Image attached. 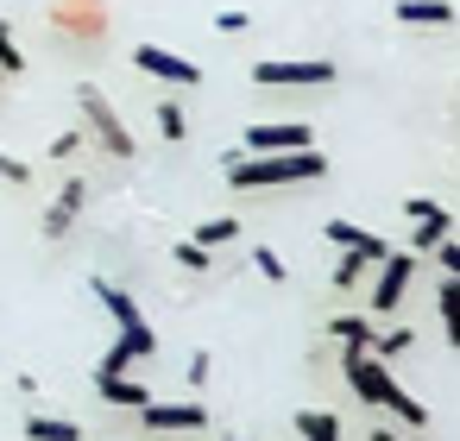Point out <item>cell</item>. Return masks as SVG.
Here are the masks:
<instances>
[{
  "label": "cell",
  "instance_id": "cell-26",
  "mask_svg": "<svg viewBox=\"0 0 460 441\" xmlns=\"http://www.w3.org/2000/svg\"><path fill=\"white\" fill-rule=\"evenodd\" d=\"M435 265H441V278H460V240H454V234L435 246Z\"/></svg>",
  "mask_w": 460,
  "mask_h": 441
},
{
  "label": "cell",
  "instance_id": "cell-16",
  "mask_svg": "<svg viewBox=\"0 0 460 441\" xmlns=\"http://www.w3.org/2000/svg\"><path fill=\"white\" fill-rule=\"evenodd\" d=\"M190 240H196L202 252H215V246H234V240H240V221H234V215H215V221H202Z\"/></svg>",
  "mask_w": 460,
  "mask_h": 441
},
{
  "label": "cell",
  "instance_id": "cell-3",
  "mask_svg": "<svg viewBox=\"0 0 460 441\" xmlns=\"http://www.w3.org/2000/svg\"><path fill=\"white\" fill-rule=\"evenodd\" d=\"M152 353H158V334H152V328H146V315H139V322H127V328L108 340V353H102L95 378H120L133 359H152Z\"/></svg>",
  "mask_w": 460,
  "mask_h": 441
},
{
  "label": "cell",
  "instance_id": "cell-24",
  "mask_svg": "<svg viewBox=\"0 0 460 441\" xmlns=\"http://www.w3.org/2000/svg\"><path fill=\"white\" fill-rule=\"evenodd\" d=\"M359 271H366V259L347 246V252H341V265H334V290H359Z\"/></svg>",
  "mask_w": 460,
  "mask_h": 441
},
{
  "label": "cell",
  "instance_id": "cell-34",
  "mask_svg": "<svg viewBox=\"0 0 460 441\" xmlns=\"http://www.w3.org/2000/svg\"><path fill=\"white\" fill-rule=\"evenodd\" d=\"M227 441H234V435H227Z\"/></svg>",
  "mask_w": 460,
  "mask_h": 441
},
{
  "label": "cell",
  "instance_id": "cell-1",
  "mask_svg": "<svg viewBox=\"0 0 460 441\" xmlns=\"http://www.w3.org/2000/svg\"><path fill=\"white\" fill-rule=\"evenodd\" d=\"M328 177V158L309 146V152H271V158H246L234 152L227 158V190H271V183H315Z\"/></svg>",
  "mask_w": 460,
  "mask_h": 441
},
{
  "label": "cell",
  "instance_id": "cell-31",
  "mask_svg": "<svg viewBox=\"0 0 460 441\" xmlns=\"http://www.w3.org/2000/svg\"><path fill=\"white\" fill-rule=\"evenodd\" d=\"M246 26H252L246 13H215V32H246Z\"/></svg>",
  "mask_w": 460,
  "mask_h": 441
},
{
  "label": "cell",
  "instance_id": "cell-33",
  "mask_svg": "<svg viewBox=\"0 0 460 441\" xmlns=\"http://www.w3.org/2000/svg\"><path fill=\"white\" fill-rule=\"evenodd\" d=\"M366 435H372V441H403V435H391V428H366Z\"/></svg>",
  "mask_w": 460,
  "mask_h": 441
},
{
  "label": "cell",
  "instance_id": "cell-7",
  "mask_svg": "<svg viewBox=\"0 0 460 441\" xmlns=\"http://www.w3.org/2000/svg\"><path fill=\"white\" fill-rule=\"evenodd\" d=\"M315 146V133L309 127H246V139H240V152L246 158H271V152H309Z\"/></svg>",
  "mask_w": 460,
  "mask_h": 441
},
{
  "label": "cell",
  "instance_id": "cell-18",
  "mask_svg": "<svg viewBox=\"0 0 460 441\" xmlns=\"http://www.w3.org/2000/svg\"><path fill=\"white\" fill-rule=\"evenodd\" d=\"M378 410H391V416H403V422H410V428H429V410H422V403H416V397H410V391H403V384H391V391H385V403H378Z\"/></svg>",
  "mask_w": 460,
  "mask_h": 441
},
{
  "label": "cell",
  "instance_id": "cell-23",
  "mask_svg": "<svg viewBox=\"0 0 460 441\" xmlns=\"http://www.w3.org/2000/svg\"><path fill=\"white\" fill-rule=\"evenodd\" d=\"M158 133H164V139H190V120H183L177 101H158Z\"/></svg>",
  "mask_w": 460,
  "mask_h": 441
},
{
  "label": "cell",
  "instance_id": "cell-12",
  "mask_svg": "<svg viewBox=\"0 0 460 441\" xmlns=\"http://www.w3.org/2000/svg\"><path fill=\"white\" fill-rule=\"evenodd\" d=\"M447 234H454V215H447V208H435V215H422V221H416V234H410V252H435Z\"/></svg>",
  "mask_w": 460,
  "mask_h": 441
},
{
  "label": "cell",
  "instance_id": "cell-6",
  "mask_svg": "<svg viewBox=\"0 0 460 441\" xmlns=\"http://www.w3.org/2000/svg\"><path fill=\"white\" fill-rule=\"evenodd\" d=\"M341 366H347V384H353V397H359V403H385V391H391L385 359H372V353L347 347V353H341Z\"/></svg>",
  "mask_w": 460,
  "mask_h": 441
},
{
  "label": "cell",
  "instance_id": "cell-13",
  "mask_svg": "<svg viewBox=\"0 0 460 441\" xmlns=\"http://www.w3.org/2000/svg\"><path fill=\"white\" fill-rule=\"evenodd\" d=\"M89 290H95V303H102V309H108V315L120 322V328H127V322H139V303H133V296H127L120 284H108V278H95Z\"/></svg>",
  "mask_w": 460,
  "mask_h": 441
},
{
  "label": "cell",
  "instance_id": "cell-2",
  "mask_svg": "<svg viewBox=\"0 0 460 441\" xmlns=\"http://www.w3.org/2000/svg\"><path fill=\"white\" fill-rule=\"evenodd\" d=\"M76 101H83V120H89V133L108 146V158H133V152H139V146H133V133H127V120L114 114V101H108L95 83H83V89H76Z\"/></svg>",
  "mask_w": 460,
  "mask_h": 441
},
{
  "label": "cell",
  "instance_id": "cell-27",
  "mask_svg": "<svg viewBox=\"0 0 460 441\" xmlns=\"http://www.w3.org/2000/svg\"><path fill=\"white\" fill-rule=\"evenodd\" d=\"M322 234H328V240H334V246H341V252H347V246H353V240H359V234H366V227H353V221H328V227H322Z\"/></svg>",
  "mask_w": 460,
  "mask_h": 441
},
{
  "label": "cell",
  "instance_id": "cell-4",
  "mask_svg": "<svg viewBox=\"0 0 460 441\" xmlns=\"http://www.w3.org/2000/svg\"><path fill=\"white\" fill-rule=\"evenodd\" d=\"M252 83H265V89H315V83H334V64L328 57H309V64H296V57L252 64Z\"/></svg>",
  "mask_w": 460,
  "mask_h": 441
},
{
  "label": "cell",
  "instance_id": "cell-14",
  "mask_svg": "<svg viewBox=\"0 0 460 441\" xmlns=\"http://www.w3.org/2000/svg\"><path fill=\"white\" fill-rule=\"evenodd\" d=\"M95 391L114 403V410H139L152 397V384H133V378H95Z\"/></svg>",
  "mask_w": 460,
  "mask_h": 441
},
{
  "label": "cell",
  "instance_id": "cell-29",
  "mask_svg": "<svg viewBox=\"0 0 460 441\" xmlns=\"http://www.w3.org/2000/svg\"><path fill=\"white\" fill-rule=\"evenodd\" d=\"M0 177H7V183H32V171L20 158H7V152H0Z\"/></svg>",
  "mask_w": 460,
  "mask_h": 441
},
{
  "label": "cell",
  "instance_id": "cell-5",
  "mask_svg": "<svg viewBox=\"0 0 460 441\" xmlns=\"http://www.w3.org/2000/svg\"><path fill=\"white\" fill-rule=\"evenodd\" d=\"M410 278H416V252H397V246H391V252L378 259V284H372V309H378V315H391V309L403 303V290H410Z\"/></svg>",
  "mask_w": 460,
  "mask_h": 441
},
{
  "label": "cell",
  "instance_id": "cell-22",
  "mask_svg": "<svg viewBox=\"0 0 460 441\" xmlns=\"http://www.w3.org/2000/svg\"><path fill=\"white\" fill-rule=\"evenodd\" d=\"M26 70V57H20V45H13V26L0 20V76H20Z\"/></svg>",
  "mask_w": 460,
  "mask_h": 441
},
{
  "label": "cell",
  "instance_id": "cell-10",
  "mask_svg": "<svg viewBox=\"0 0 460 441\" xmlns=\"http://www.w3.org/2000/svg\"><path fill=\"white\" fill-rule=\"evenodd\" d=\"M139 422L146 428H208V410L202 403H158V397H146Z\"/></svg>",
  "mask_w": 460,
  "mask_h": 441
},
{
  "label": "cell",
  "instance_id": "cell-25",
  "mask_svg": "<svg viewBox=\"0 0 460 441\" xmlns=\"http://www.w3.org/2000/svg\"><path fill=\"white\" fill-rule=\"evenodd\" d=\"M252 265H259V278H265V284H284V259H278L271 246H252Z\"/></svg>",
  "mask_w": 460,
  "mask_h": 441
},
{
  "label": "cell",
  "instance_id": "cell-8",
  "mask_svg": "<svg viewBox=\"0 0 460 441\" xmlns=\"http://www.w3.org/2000/svg\"><path fill=\"white\" fill-rule=\"evenodd\" d=\"M133 64H139L146 76H158V83H202V70H196L190 57H177V51H164V45H139Z\"/></svg>",
  "mask_w": 460,
  "mask_h": 441
},
{
  "label": "cell",
  "instance_id": "cell-21",
  "mask_svg": "<svg viewBox=\"0 0 460 441\" xmlns=\"http://www.w3.org/2000/svg\"><path fill=\"white\" fill-rule=\"evenodd\" d=\"M410 347H416V334H410V328H385V334H372V347H366V353H372V359H397V353H410Z\"/></svg>",
  "mask_w": 460,
  "mask_h": 441
},
{
  "label": "cell",
  "instance_id": "cell-11",
  "mask_svg": "<svg viewBox=\"0 0 460 441\" xmlns=\"http://www.w3.org/2000/svg\"><path fill=\"white\" fill-rule=\"evenodd\" d=\"M397 20L403 26H454V7L447 0H397Z\"/></svg>",
  "mask_w": 460,
  "mask_h": 441
},
{
  "label": "cell",
  "instance_id": "cell-17",
  "mask_svg": "<svg viewBox=\"0 0 460 441\" xmlns=\"http://www.w3.org/2000/svg\"><path fill=\"white\" fill-rule=\"evenodd\" d=\"M328 334H334V340H341V347H359V353H366V347H372V334H378V328H372V322H366V315H334V328H328Z\"/></svg>",
  "mask_w": 460,
  "mask_h": 441
},
{
  "label": "cell",
  "instance_id": "cell-19",
  "mask_svg": "<svg viewBox=\"0 0 460 441\" xmlns=\"http://www.w3.org/2000/svg\"><path fill=\"white\" fill-rule=\"evenodd\" d=\"M296 435H303V441H341V422H334L328 410H303V416H296Z\"/></svg>",
  "mask_w": 460,
  "mask_h": 441
},
{
  "label": "cell",
  "instance_id": "cell-28",
  "mask_svg": "<svg viewBox=\"0 0 460 441\" xmlns=\"http://www.w3.org/2000/svg\"><path fill=\"white\" fill-rule=\"evenodd\" d=\"M177 265H183V271H208V252H202L196 240H183V246H177Z\"/></svg>",
  "mask_w": 460,
  "mask_h": 441
},
{
  "label": "cell",
  "instance_id": "cell-30",
  "mask_svg": "<svg viewBox=\"0 0 460 441\" xmlns=\"http://www.w3.org/2000/svg\"><path fill=\"white\" fill-rule=\"evenodd\" d=\"M435 208H441V202H429V196H403V215H410V221H422V215H435Z\"/></svg>",
  "mask_w": 460,
  "mask_h": 441
},
{
  "label": "cell",
  "instance_id": "cell-20",
  "mask_svg": "<svg viewBox=\"0 0 460 441\" xmlns=\"http://www.w3.org/2000/svg\"><path fill=\"white\" fill-rule=\"evenodd\" d=\"M435 309H441V328H447V340H460V278H447V284H441Z\"/></svg>",
  "mask_w": 460,
  "mask_h": 441
},
{
  "label": "cell",
  "instance_id": "cell-15",
  "mask_svg": "<svg viewBox=\"0 0 460 441\" xmlns=\"http://www.w3.org/2000/svg\"><path fill=\"white\" fill-rule=\"evenodd\" d=\"M26 441H83V422H70V416H32Z\"/></svg>",
  "mask_w": 460,
  "mask_h": 441
},
{
  "label": "cell",
  "instance_id": "cell-32",
  "mask_svg": "<svg viewBox=\"0 0 460 441\" xmlns=\"http://www.w3.org/2000/svg\"><path fill=\"white\" fill-rule=\"evenodd\" d=\"M76 146H83L76 133H58V139H51V158H76Z\"/></svg>",
  "mask_w": 460,
  "mask_h": 441
},
{
  "label": "cell",
  "instance_id": "cell-9",
  "mask_svg": "<svg viewBox=\"0 0 460 441\" xmlns=\"http://www.w3.org/2000/svg\"><path fill=\"white\" fill-rule=\"evenodd\" d=\"M83 202H89V183H83V177H70V183L58 190V202L45 208V240H64V234L76 227V215H83Z\"/></svg>",
  "mask_w": 460,
  "mask_h": 441
}]
</instances>
